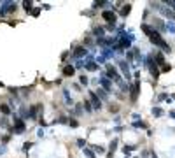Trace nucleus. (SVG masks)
I'll return each mask as SVG.
<instances>
[{
	"label": "nucleus",
	"instance_id": "nucleus-11",
	"mask_svg": "<svg viewBox=\"0 0 175 158\" xmlns=\"http://www.w3.org/2000/svg\"><path fill=\"white\" fill-rule=\"evenodd\" d=\"M84 107H86V111H91L93 107H91V104L90 102H84Z\"/></svg>",
	"mask_w": 175,
	"mask_h": 158
},
{
	"label": "nucleus",
	"instance_id": "nucleus-15",
	"mask_svg": "<svg viewBox=\"0 0 175 158\" xmlns=\"http://www.w3.org/2000/svg\"><path fill=\"white\" fill-rule=\"evenodd\" d=\"M170 5H173V7H175V2H170Z\"/></svg>",
	"mask_w": 175,
	"mask_h": 158
},
{
	"label": "nucleus",
	"instance_id": "nucleus-5",
	"mask_svg": "<svg viewBox=\"0 0 175 158\" xmlns=\"http://www.w3.org/2000/svg\"><path fill=\"white\" fill-rule=\"evenodd\" d=\"M63 74H65V76H72V74H74V67H65V69H63Z\"/></svg>",
	"mask_w": 175,
	"mask_h": 158
},
{
	"label": "nucleus",
	"instance_id": "nucleus-14",
	"mask_svg": "<svg viewBox=\"0 0 175 158\" xmlns=\"http://www.w3.org/2000/svg\"><path fill=\"white\" fill-rule=\"evenodd\" d=\"M81 83H82V84H88V77H86V76H82V77H81Z\"/></svg>",
	"mask_w": 175,
	"mask_h": 158
},
{
	"label": "nucleus",
	"instance_id": "nucleus-2",
	"mask_svg": "<svg viewBox=\"0 0 175 158\" xmlns=\"http://www.w3.org/2000/svg\"><path fill=\"white\" fill-rule=\"evenodd\" d=\"M103 19L105 21H109V23H116V14L114 12H111V11H103Z\"/></svg>",
	"mask_w": 175,
	"mask_h": 158
},
{
	"label": "nucleus",
	"instance_id": "nucleus-13",
	"mask_svg": "<svg viewBox=\"0 0 175 158\" xmlns=\"http://www.w3.org/2000/svg\"><path fill=\"white\" fill-rule=\"evenodd\" d=\"M121 12H123V14H124V16H126V14H128V12H130V5H126V7H124V9H123V11H121Z\"/></svg>",
	"mask_w": 175,
	"mask_h": 158
},
{
	"label": "nucleus",
	"instance_id": "nucleus-1",
	"mask_svg": "<svg viewBox=\"0 0 175 158\" xmlns=\"http://www.w3.org/2000/svg\"><path fill=\"white\" fill-rule=\"evenodd\" d=\"M142 30H144V32H145V34L149 35V39H151V42H152V44H156V46L163 48L165 51H170L168 44H166V42H165V40H163V39L159 37V34H158V32H152V30H151V28H149L147 25H144V27H142Z\"/></svg>",
	"mask_w": 175,
	"mask_h": 158
},
{
	"label": "nucleus",
	"instance_id": "nucleus-7",
	"mask_svg": "<svg viewBox=\"0 0 175 158\" xmlns=\"http://www.w3.org/2000/svg\"><path fill=\"white\" fill-rule=\"evenodd\" d=\"M0 111H2L4 114H9V112H11V109H9V105H7V104H2V105H0Z\"/></svg>",
	"mask_w": 175,
	"mask_h": 158
},
{
	"label": "nucleus",
	"instance_id": "nucleus-16",
	"mask_svg": "<svg viewBox=\"0 0 175 158\" xmlns=\"http://www.w3.org/2000/svg\"><path fill=\"white\" fill-rule=\"evenodd\" d=\"M0 14H2V12H0Z\"/></svg>",
	"mask_w": 175,
	"mask_h": 158
},
{
	"label": "nucleus",
	"instance_id": "nucleus-6",
	"mask_svg": "<svg viewBox=\"0 0 175 158\" xmlns=\"http://www.w3.org/2000/svg\"><path fill=\"white\" fill-rule=\"evenodd\" d=\"M137 93H138V83L131 88V98H137Z\"/></svg>",
	"mask_w": 175,
	"mask_h": 158
},
{
	"label": "nucleus",
	"instance_id": "nucleus-4",
	"mask_svg": "<svg viewBox=\"0 0 175 158\" xmlns=\"http://www.w3.org/2000/svg\"><path fill=\"white\" fill-rule=\"evenodd\" d=\"M91 100H93V105H95V109H100V105H102V104H100L98 97H96V95H95L93 92H91Z\"/></svg>",
	"mask_w": 175,
	"mask_h": 158
},
{
	"label": "nucleus",
	"instance_id": "nucleus-8",
	"mask_svg": "<svg viewBox=\"0 0 175 158\" xmlns=\"http://www.w3.org/2000/svg\"><path fill=\"white\" fill-rule=\"evenodd\" d=\"M84 53H86V49H84V48H77V49H75V56H82Z\"/></svg>",
	"mask_w": 175,
	"mask_h": 158
},
{
	"label": "nucleus",
	"instance_id": "nucleus-3",
	"mask_svg": "<svg viewBox=\"0 0 175 158\" xmlns=\"http://www.w3.org/2000/svg\"><path fill=\"white\" fill-rule=\"evenodd\" d=\"M23 130H25V123H23V121H19V120H16V125H14V132L21 133Z\"/></svg>",
	"mask_w": 175,
	"mask_h": 158
},
{
	"label": "nucleus",
	"instance_id": "nucleus-12",
	"mask_svg": "<svg viewBox=\"0 0 175 158\" xmlns=\"http://www.w3.org/2000/svg\"><path fill=\"white\" fill-rule=\"evenodd\" d=\"M84 153H86V155H88V156H90V158H95V155H93V153H91V151H90V149H84Z\"/></svg>",
	"mask_w": 175,
	"mask_h": 158
},
{
	"label": "nucleus",
	"instance_id": "nucleus-10",
	"mask_svg": "<svg viewBox=\"0 0 175 158\" xmlns=\"http://www.w3.org/2000/svg\"><path fill=\"white\" fill-rule=\"evenodd\" d=\"M102 84H103L107 90H111V84H109V81H107V79H102Z\"/></svg>",
	"mask_w": 175,
	"mask_h": 158
},
{
	"label": "nucleus",
	"instance_id": "nucleus-9",
	"mask_svg": "<svg viewBox=\"0 0 175 158\" xmlns=\"http://www.w3.org/2000/svg\"><path fill=\"white\" fill-rule=\"evenodd\" d=\"M86 67H88V70H96V63H93V62H90Z\"/></svg>",
	"mask_w": 175,
	"mask_h": 158
}]
</instances>
